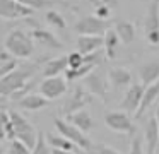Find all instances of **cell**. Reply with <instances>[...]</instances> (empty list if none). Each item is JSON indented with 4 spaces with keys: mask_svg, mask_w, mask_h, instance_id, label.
I'll use <instances>...</instances> for the list:
<instances>
[{
    "mask_svg": "<svg viewBox=\"0 0 159 154\" xmlns=\"http://www.w3.org/2000/svg\"><path fill=\"white\" fill-rule=\"evenodd\" d=\"M38 63L29 62L24 65H17V68L4 75L0 79V98H12L14 101L24 98L31 87V82L28 81L38 72Z\"/></svg>",
    "mask_w": 159,
    "mask_h": 154,
    "instance_id": "6da1fadb",
    "label": "cell"
},
{
    "mask_svg": "<svg viewBox=\"0 0 159 154\" xmlns=\"http://www.w3.org/2000/svg\"><path fill=\"white\" fill-rule=\"evenodd\" d=\"M4 48L12 58H29L34 53V43L31 36L22 29H12L5 38Z\"/></svg>",
    "mask_w": 159,
    "mask_h": 154,
    "instance_id": "7a4b0ae2",
    "label": "cell"
},
{
    "mask_svg": "<svg viewBox=\"0 0 159 154\" xmlns=\"http://www.w3.org/2000/svg\"><path fill=\"white\" fill-rule=\"evenodd\" d=\"M7 113H9L12 127H14V139H17L19 142H22L29 151H31L33 146H34V142H36V135H38L36 128L28 122V118H24V116L21 115V113H17V111H7Z\"/></svg>",
    "mask_w": 159,
    "mask_h": 154,
    "instance_id": "3957f363",
    "label": "cell"
},
{
    "mask_svg": "<svg viewBox=\"0 0 159 154\" xmlns=\"http://www.w3.org/2000/svg\"><path fill=\"white\" fill-rule=\"evenodd\" d=\"M82 87L86 89L93 98H99L103 103L108 99V91H110L108 77L103 72L96 70V68H94L89 75H86V77L82 79Z\"/></svg>",
    "mask_w": 159,
    "mask_h": 154,
    "instance_id": "277c9868",
    "label": "cell"
},
{
    "mask_svg": "<svg viewBox=\"0 0 159 154\" xmlns=\"http://www.w3.org/2000/svg\"><path fill=\"white\" fill-rule=\"evenodd\" d=\"M110 27V21L98 19L93 14V16H84L82 19L77 21L74 31L79 33V36H104Z\"/></svg>",
    "mask_w": 159,
    "mask_h": 154,
    "instance_id": "5b68a950",
    "label": "cell"
},
{
    "mask_svg": "<svg viewBox=\"0 0 159 154\" xmlns=\"http://www.w3.org/2000/svg\"><path fill=\"white\" fill-rule=\"evenodd\" d=\"M55 128L60 132V135L65 137L69 142H72L75 147L79 149H84V151H91L93 149V142L86 137V133H82L80 130H77L74 125H70L69 122L62 118H57L55 120Z\"/></svg>",
    "mask_w": 159,
    "mask_h": 154,
    "instance_id": "8992f818",
    "label": "cell"
},
{
    "mask_svg": "<svg viewBox=\"0 0 159 154\" xmlns=\"http://www.w3.org/2000/svg\"><path fill=\"white\" fill-rule=\"evenodd\" d=\"M104 123L110 130L118 133H127V135H135V125L132 122L130 115H127L121 110H115V111H108L104 115Z\"/></svg>",
    "mask_w": 159,
    "mask_h": 154,
    "instance_id": "52a82bcc",
    "label": "cell"
},
{
    "mask_svg": "<svg viewBox=\"0 0 159 154\" xmlns=\"http://www.w3.org/2000/svg\"><path fill=\"white\" fill-rule=\"evenodd\" d=\"M145 40L151 44H159V0H152L147 7L144 21Z\"/></svg>",
    "mask_w": 159,
    "mask_h": 154,
    "instance_id": "ba28073f",
    "label": "cell"
},
{
    "mask_svg": "<svg viewBox=\"0 0 159 154\" xmlns=\"http://www.w3.org/2000/svg\"><path fill=\"white\" fill-rule=\"evenodd\" d=\"M91 101H93V96H91L82 86H75V89L72 91V96H70L69 101L63 105L62 111H63V115L70 116V115H74V113L84 110Z\"/></svg>",
    "mask_w": 159,
    "mask_h": 154,
    "instance_id": "9c48e42d",
    "label": "cell"
},
{
    "mask_svg": "<svg viewBox=\"0 0 159 154\" xmlns=\"http://www.w3.org/2000/svg\"><path fill=\"white\" fill-rule=\"evenodd\" d=\"M67 81L63 77H48L39 84V94L46 99H58L60 96H63L67 92Z\"/></svg>",
    "mask_w": 159,
    "mask_h": 154,
    "instance_id": "30bf717a",
    "label": "cell"
},
{
    "mask_svg": "<svg viewBox=\"0 0 159 154\" xmlns=\"http://www.w3.org/2000/svg\"><path fill=\"white\" fill-rule=\"evenodd\" d=\"M142 94H144V86L140 82H132L130 87L125 92V98L121 99V111H125L127 115L137 113L139 106L142 101Z\"/></svg>",
    "mask_w": 159,
    "mask_h": 154,
    "instance_id": "8fae6325",
    "label": "cell"
},
{
    "mask_svg": "<svg viewBox=\"0 0 159 154\" xmlns=\"http://www.w3.org/2000/svg\"><path fill=\"white\" fill-rule=\"evenodd\" d=\"M33 16V10L17 3L16 0H0V19L17 21Z\"/></svg>",
    "mask_w": 159,
    "mask_h": 154,
    "instance_id": "7c38bea8",
    "label": "cell"
},
{
    "mask_svg": "<svg viewBox=\"0 0 159 154\" xmlns=\"http://www.w3.org/2000/svg\"><path fill=\"white\" fill-rule=\"evenodd\" d=\"M142 140H144L145 154H156L157 152V149H159V127H157V122H156L154 116L149 118L147 123H145V130H144Z\"/></svg>",
    "mask_w": 159,
    "mask_h": 154,
    "instance_id": "4fadbf2b",
    "label": "cell"
},
{
    "mask_svg": "<svg viewBox=\"0 0 159 154\" xmlns=\"http://www.w3.org/2000/svg\"><path fill=\"white\" fill-rule=\"evenodd\" d=\"M29 36H31L33 41H36L38 44H41V46H45V48H52V50H60V48H63L62 41H60L52 31L43 29V27H36V29H33Z\"/></svg>",
    "mask_w": 159,
    "mask_h": 154,
    "instance_id": "5bb4252c",
    "label": "cell"
},
{
    "mask_svg": "<svg viewBox=\"0 0 159 154\" xmlns=\"http://www.w3.org/2000/svg\"><path fill=\"white\" fill-rule=\"evenodd\" d=\"M108 82L111 87L115 89H123V87H130L132 84V72L128 68L123 67H113L108 72Z\"/></svg>",
    "mask_w": 159,
    "mask_h": 154,
    "instance_id": "9a60e30c",
    "label": "cell"
},
{
    "mask_svg": "<svg viewBox=\"0 0 159 154\" xmlns=\"http://www.w3.org/2000/svg\"><path fill=\"white\" fill-rule=\"evenodd\" d=\"M103 36H79L77 38V51L82 57H86L98 50H103Z\"/></svg>",
    "mask_w": 159,
    "mask_h": 154,
    "instance_id": "2e32d148",
    "label": "cell"
},
{
    "mask_svg": "<svg viewBox=\"0 0 159 154\" xmlns=\"http://www.w3.org/2000/svg\"><path fill=\"white\" fill-rule=\"evenodd\" d=\"M113 31L116 33L120 43L132 44L135 41V26H134V22H130V21H125V19L115 21Z\"/></svg>",
    "mask_w": 159,
    "mask_h": 154,
    "instance_id": "e0dca14e",
    "label": "cell"
},
{
    "mask_svg": "<svg viewBox=\"0 0 159 154\" xmlns=\"http://www.w3.org/2000/svg\"><path fill=\"white\" fill-rule=\"evenodd\" d=\"M159 98V81H156L154 84L147 86V87H144V94H142V101H140V106H139L137 113H135V116L137 118H140L142 115H144L145 111H147L149 108H151L152 105H154L156 101H157Z\"/></svg>",
    "mask_w": 159,
    "mask_h": 154,
    "instance_id": "ac0fdd59",
    "label": "cell"
},
{
    "mask_svg": "<svg viewBox=\"0 0 159 154\" xmlns=\"http://www.w3.org/2000/svg\"><path fill=\"white\" fill-rule=\"evenodd\" d=\"M139 75H140V84L144 87L154 84L156 81H159V62L152 60V62H147V63L140 65Z\"/></svg>",
    "mask_w": 159,
    "mask_h": 154,
    "instance_id": "d6986e66",
    "label": "cell"
},
{
    "mask_svg": "<svg viewBox=\"0 0 159 154\" xmlns=\"http://www.w3.org/2000/svg\"><path fill=\"white\" fill-rule=\"evenodd\" d=\"M69 68V60H67V55H62V57L52 58V60L46 62L45 68H43V75L45 79L48 77H60V74Z\"/></svg>",
    "mask_w": 159,
    "mask_h": 154,
    "instance_id": "ffe728a7",
    "label": "cell"
},
{
    "mask_svg": "<svg viewBox=\"0 0 159 154\" xmlns=\"http://www.w3.org/2000/svg\"><path fill=\"white\" fill-rule=\"evenodd\" d=\"M69 123L74 125L77 130H80L82 133H87L94 127V120H93V116H91V113L87 111V110H80V111L70 115Z\"/></svg>",
    "mask_w": 159,
    "mask_h": 154,
    "instance_id": "44dd1931",
    "label": "cell"
},
{
    "mask_svg": "<svg viewBox=\"0 0 159 154\" xmlns=\"http://www.w3.org/2000/svg\"><path fill=\"white\" fill-rule=\"evenodd\" d=\"M50 101H46L41 94H26L17 101V106L24 111H38V110L45 108Z\"/></svg>",
    "mask_w": 159,
    "mask_h": 154,
    "instance_id": "7402d4cb",
    "label": "cell"
},
{
    "mask_svg": "<svg viewBox=\"0 0 159 154\" xmlns=\"http://www.w3.org/2000/svg\"><path fill=\"white\" fill-rule=\"evenodd\" d=\"M103 40H104V43H103V51L106 53V57L110 58V60L116 58L118 50H120V40H118L116 33L113 31V27H110V29L104 33Z\"/></svg>",
    "mask_w": 159,
    "mask_h": 154,
    "instance_id": "603a6c76",
    "label": "cell"
},
{
    "mask_svg": "<svg viewBox=\"0 0 159 154\" xmlns=\"http://www.w3.org/2000/svg\"><path fill=\"white\" fill-rule=\"evenodd\" d=\"M46 142H48V146H52V149H60V151H69V152H74V149H75V146H74L72 142H69V140L65 139V137L62 135H55V133H46Z\"/></svg>",
    "mask_w": 159,
    "mask_h": 154,
    "instance_id": "cb8c5ba5",
    "label": "cell"
},
{
    "mask_svg": "<svg viewBox=\"0 0 159 154\" xmlns=\"http://www.w3.org/2000/svg\"><path fill=\"white\" fill-rule=\"evenodd\" d=\"M16 2L31 10L45 9V7H50V5H70L69 2H63V0H16Z\"/></svg>",
    "mask_w": 159,
    "mask_h": 154,
    "instance_id": "d4e9b609",
    "label": "cell"
},
{
    "mask_svg": "<svg viewBox=\"0 0 159 154\" xmlns=\"http://www.w3.org/2000/svg\"><path fill=\"white\" fill-rule=\"evenodd\" d=\"M96 68V65L91 63H82L79 68H67L65 70V81H77V79H84L86 75H89L91 72Z\"/></svg>",
    "mask_w": 159,
    "mask_h": 154,
    "instance_id": "484cf974",
    "label": "cell"
},
{
    "mask_svg": "<svg viewBox=\"0 0 159 154\" xmlns=\"http://www.w3.org/2000/svg\"><path fill=\"white\" fill-rule=\"evenodd\" d=\"M45 19H46V22L50 24V26H53L55 29H65L67 27V21L63 19V16L58 12V10H48L46 12V16H45Z\"/></svg>",
    "mask_w": 159,
    "mask_h": 154,
    "instance_id": "4316f807",
    "label": "cell"
},
{
    "mask_svg": "<svg viewBox=\"0 0 159 154\" xmlns=\"http://www.w3.org/2000/svg\"><path fill=\"white\" fill-rule=\"evenodd\" d=\"M29 154H52L50 146H48V142H46V137L43 132H38L36 142H34V146H33V149L29 151Z\"/></svg>",
    "mask_w": 159,
    "mask_h": 154,
    "instance_id": "83f0119b",
    "label": "cell"
},
{
    "mask_svg": "<svg viewBox=\"0 0 159 154\" xmlns=\"http://www.w3.org/2000/svg\"><path fill=\"white\" fill-rule=\"evenodd\" d=\"M7 152L9 154H29V149L22 142H19L17 139H12V140H9Z\"/></svg>",
    "mask_w": 159,
    "mask_h": 154,
    "instance_id": "f1b7e54d",
    "label": "cell"
},
{
    "mask_svg": "<svg viewBox=\"0 0 159 154\" xmlns=\"http://www.w3.org/2000/svg\"><path fill=\"white\" fill-rule=\"evenodd\" d=\"M128 154H145V151H144V140H142L140 135H134V139H132V142H130Z\"/></svg>",
    "mask_w": 159,
    "mask_h": 154,
    "instance_id": "f546056e",
    "label": "cell"
},
{
    "mask_svg": "<svg viewBox=\"0 0 159 154\" xmlns=\"http://www.w3.org/2000/svg\"><path fill=\"white\" fill-rule=\"evenodd\" d=\"M67 60H69V68H79L80 65L84 63L82 55H80L79 51H74V53L67 55Z\"/></svg>",
    "mask_w": 159,
    "mask_h": 154,
    "instance_id": "4dcf8cb0",
    "label": "cell"
},
{
    "mask_svg": "<svg viewBox=\"0 0 159 154\" xmlns=\"http://www.w3.org/2000/svg\"><path fill=\"white\" fill-rule=\"evenodd\" d=\"M110 14H111V7H106V5H99V7H96V12H94V16H96L98 19L108 21V17H110Z\"/></svg>",
    "mask_w": 159,
    "mask_h": 154,
    "instance_id": "1f68e13d",
    "label": "cell"
},
{
    "mask_svg": "<svg viewBox=\"0 0 159 154\" xmlns=\"http://www.w3.org/2000/svg\"><path fill=\"white\" fill-rule=\"evenodd\" d=\"M9 120L7 111H0V142H4L7 137H5V123Z\"/></svg>",
    "mask_w": 159,
    "mask_h": 154,
    "instance_id": "d6a6232c",
    "label": "cell"
},
{
    "mask_svg": "<svg viewBox=\"0 0 159 154\" xmlns=\"http://www.w3.org/2000/svg\"><path fill=\"white\" fill-rule=\"evenodd\" d=\"M94 151H96V154H121V152H118L116 149H113V147H110V146H104V144L96 146Z\"/></svg>",
    "mask_w": 159,
    "mask_h": 154,
    "instance_id": "836d02e7",
    "label": "cell"
},
{
    "mask_svg": "<svg viewBox=\"0 0 159 154\" xmlns=\"http://www.w3.org/2000/svg\"><path fill=\"white\" fill-rule=\"evenodd\" d=\"M94 3V7H99V5H106V7H113L116 0H91Z\"/></svg>",
    "mask_w": 159,
    "mask_h": 154,
    "instance_id": "e575fe53",
    "label": "cell"
},
{
    "mask_svg": "<svg viewBox=\"0 0 159 154\" xmlns=\"http://www.w3.org/2000/svg\"><path fill=\"white\" fill-rule=\"evenodd\" d=\"M11 58H12V57H11V55H9L5 50H2V51H0V68L4 67V65L7 63L9 60H11Z\"/></svg>",
    "mask_w": 159,
    "mask_h": 154,
    "instance_id": "d590c367",
    "label": "cell"
},
{
    "mask_svg": "<svg viewBox=\"0 0 159 154\" xmlns=\"http://www.w3.org/2000/svg\"><path fill=\"white\" fill-rule=\"evenodd\" d=\"M52 154H74V152H69V151H60V149H52Z\"/></svg>",
    "mask_w": 159,
    "mask_h": 154,
    "instance_id": "8d00e7d4",
    "label": "cell"
},
{
    "mask_svg": "<svg viewBox=\"0 0 159 154\" xmlns=\"http://www.w3.org/2000/svg\"><path fill=\"white\" fill-rule=\"evenodd\" d=\"M154 118H156V122H157V127H159V106H157V110H156V116H154Z\"/></svg>",
    "mask_w": 159,
    "mask_h": 154,
    "instance_id": "74e56055",
    "label": "cell"
},
{
    "mask_svg": "<svg viewBox=\"0 0 159 154\" xmlns=\"http://www.w3.org/2000/svg\"><path fill=\"white\" fill-rule=\"evenodd\" d=\"M0 154H7V152H5V149H2V147H0Z\"/></svg>",
    "mask_w": 159,
    "mask_h": 154,
    "instance_id": "f35d334b",
    "label": "cell"
},
{
    "mask_svg": "<svg viewBox=\"0 0 159 154\" xmlns=\"http://www.w3.org/2000/svg\"><path fill=\"white\" fill-rule=\"evenodd\" d=\"M0 51H2V48H0Z\"/></svg>",
    "mask_w": 159,
    "mask_h": 154,
    "instance_id": "ab89813d",
    "label": "cell"
},
{
    "mask_svg": "<svg viewBox=\"0 0 159 154\" xmlns=\"http://www.w3.org/2000/svg\"><path fill=\"white\" fill-rule=\"evenodd\" d=\"M157 154H159V152H157Z\"/></svg>",
    "mask_w": 159,
    "mask_h": 154,
    "instance_id": "60d3db41",
    "label": "cell"
}]
</instances>
